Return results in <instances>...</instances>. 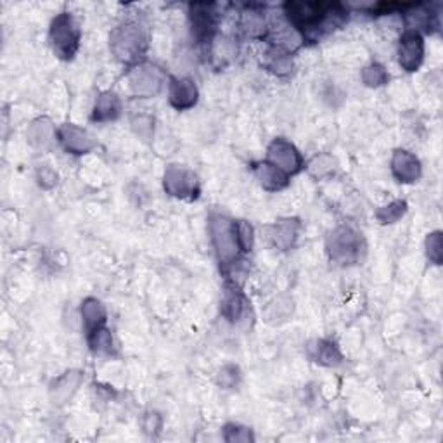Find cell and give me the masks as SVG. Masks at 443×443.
Listing matches in <instances>:
<instances>
[{
  "label": "cell",
  "mask_w": 443,
  "mask_h": 443,
  "mask_svg": "<svg viewBox=\"0 0 443 443\" xmlns=\"http://www.w3.org/2000/svg\"><path fill=\"white\" fill-rule=\"evenodd\" d=\"M269 163L277 166L279 170L288 174H298L302 170V156L291 142L284 139H276L269 147Z\"/></svg>",
  "instance_id": "obj_8"
},
{
  "label": "cell",
  "mask_w": 443,
  "mask_h": 443,
  "mask_svg": "<svg viewBox=\"0 0 443 443\" xmlns=\"http://www.w3.org/2000/svg\"><path fill=\"white\" fill-rule=\"evenodd\" d=\"M299 231V222L297 219L279 220L270 231V239L279 249H289L294 244Z\"/></svg>",
  "instance_id": "obj_14"
},
{
  "label": "cell",
  "mask_w": 443,
  "mask_h": 443,
  "mask_svg": "<svg viewBox=\"0 0 443 443\" xmlns=\"http://www.w3.org/2000/svg\"><path fill=\"white\" fill-rule=\"evenodd\" d=\"M57 137H59V142L63 144L64 149L73 154H85L94 147L92 137L84 129L71 125V123L61 126L57 130Z\"/></svg>",
  "instance_id": "obj_10"
},
{
  "label": "cell",
  "mask_w": 443,
  "mask_h": 443,
  "mask_svg": "<svg viewBox=\"0 0 443 443\" xmlns=\"http://www.w3.org/2000/svg\"><path fill=\"white\" fill-rule=\"evenodd\" d=\"M121 102L114 92H104L97 97L94 108V120L96 121H113L120 116Z\"/></svg>",
  "instance_id": "obj_16"
},
{
  "label": "cell",
  "mask_w": 443,
  "mask_h": 443,
  "mask_svg": "<svg viewBox=\"0 0 443 443\" xmlns=\"http://www.w3.org/2000/svg\"><path fill=\"white\" fill-rule=\"evenodd\" d=\"M310 355L315 362L322 364V366H338L342 362V354H339L338 347L334 343L326 342V339H321V342H315L314 347H310Z\"/></svg>",
  "instance_id": "obj_20"
},
{
  "label": "cell",
  "mask_w": 443,
  "mask_h": 443,
  "mask_svg": "<svg viewBox=\"0 0 443 443\" xmlns=\"http://www.w3.org/2000/svg\"><path fill=\"white\" fill-rule=\"evenodd\" d=\"M191 21L192 34L198 40H210L213 30H215V14L211 6L206 4H192L191 6Z\"/></svg>",
  "instance_id": "obj_13"
},
{
  "label": "cell",
  "mask_w": 443,
  "mask_h": 443,
  "mask_svg": "<svg viewBox=\"0 0 443 443\" xmlns=\"http://www.w3.org/2000/svg\"><path fill=\"white\" fill-rule=\"evenodd\" d=\"M89 342L94 352H99V354H106L111 352L113 348V338H111L109 331L106 327H99V329L89 332Z\"/></svg>",
  "instance_id": "obj_24"
},
{
  "label": "cell",
  "mask_w": 443,
  "mask_h": 443,
  "mask_svg": "<svg viewBox=\"0 0 443 443\" xmlns=\"http://www.w3.org/2000/svg\"><path fill=\"white\" fill-rule=\"evenodd\" d=\"M161 428V419H159V416L156 412H149L146 416V421H144V429L147 433H153V432H158V429Z\"/></svg>",
  "instance_id": "obj_35"
},
{
  "label": "cell",
  "mask_w": 443,
  "mask_h": 443,
  "mask_svg": "<svg viewBox=\"0 0 443 443\" xmlns=\"http://www.w3.org/2000/svg\"><path fill=\"white\" fill-rule=\"evenodd\" d=\"M225 440L227 442H252L253 434L248 428H243V426L229 424L227 428H225Z\"/></svg>",
  "instance_id": "obj_30"
},
{
  "label": "cell",
  "mask_w": 443,
  "mask_h": 443,
  "mask_svg": "<svg viewBox=\"0 0 443 443\" xmlns=\"http://www.w3.org/2000/svg\"><path fill=\"white\" fill-rule=\"evenodd\" d=\"M244 310H246V299L243 298V294L237 293V291L229 293L227 297H225L224 303H222V312H224L225 317L232 322L239 321V319L244 315Z\"/></svg>",
  "instance_id": "obj_21"
},
{
  "label": "cell",
  "mask_w": 443,
  "mask_h": 443,
  "mask_svg": "<svg viewBox=\"0 0 443 443\" xmlns=\"http://www.w3.org/2000/svg\"><path fill=\"white\" fill-rule=\"evenodd\" d=\"M109 45L116 59H120L121 63H134L146 52L147 40L139 24L126 23L111 34Z\"/></svg>",
  "instance_id": "obj_2"
},
{
  "label": "cell",
  "mask_w": 443,
  "mask_h": 443,
  "mask_svg": "<svg viewBox=\"0 0 443 443\" xmlns=\"http://www.w3.org/2000/svg\"><path fill=\"white\" fill-rule=\"evenodd\" d=\"M426 248H428L429 260L434 262L437 265L442 264V234L433 232L429 234L428 241H426Z\"/></svg>",
  "instance_id": "obj_29"
},
{
  "label": "cell",
  "mask_w": 443,
  "mask_h": 443,
  "mask_svg": "<svg viewBox=\"0 0 443 443\" xmlns=\"http://www.w3.org/2000/svg\"><path fill=\"white\" fill-rule=\"evenodd\" d=\"M80 383H81L80 372L76 371L66 372V374L61 376L59 379L56 381L54 388H52V399H54V402H57V404H64V402L71 399V395L76 392V388L80 387Z\"/></svg>",
  "instance_id": "obj_18"
},
{
  "label": "cell",
  "mask_w": 443,
  "mask_h": 443,
  "mask_svg": "<svg viewBox=\"0 0 443 443\" xmlns=\"http://www.w3.org/2000/svg\"><path fill=\"white\" fill-rule=\"evenodd\" d=\"M274 54L270 56V63H269V68L272 69L274 73H277V75H288V73H291V69H293V63H291V59L288 57V52L281 51V49H274Z\"/></svg>",
  "instance_id": "obj_26"
},
{
  "label": "cell",
  "mask_w": 443,
  "mask_h": 443,
  "mask_svg": "<svg viewBox=\"0 0 443 443\" xmlns=\"http://www.w3.org/2000/svg\"><path fill=\"white\" fill-rule=\"evenodd\" d=\"M134 130L139 137H142L144 141H147V139H151V135H153V120H151L149 116H144V114L135 118Z\"/></svg>",
  "instance_id": "obj_31"
},
{
  "label": "cell",
  "mask_w": 443,
  "mask_h": 443,
  "mask_svg": "<svg viewBox=\"0 0 443 443\" xmlns=\"http://www.w3.org/2000/svg\"><path fill=\"white\" fill-rule=\"evenodd\" d=\"M362 80L364 84L369 85V87H379V85L387 84L388 80V73L381 64H369L367 68H364L362 71Z\"/></svg>",
  "instance_id": "obj_25"
},
{
  "label": "cell",
  "mask_w": 443,
  "mask_h": 443,
  "mask_svg": "<svg viewBox=\"0 0 443 443\" xmlns=\"http://www.w3.org/2000/svg\"><path fill=\"white\" fill-rule=\"evenodd\" d=\"M405 211H407V203H405V201H393V203L377 210V220H379L381 224H393V222L399 220L400 216H404Z\"/></svg>",
  "instance_id": "obj_22"
},
{
  "label": "cell",
  "mask_w": 443,
  "mask_h": 443,
  "mask_svg": "<svg viewBox=\"0 0 443 443\" xmlns=\"http://www.w3.org/2000/svg\"><path fill=\"white\" fill-rule=\"evenodd\" d=\"M130 87L137 96L142 97H153L159 90L163 89L165 84V75L159 68L151 66V64H141V66L134 68L129 75Z\"/></svg>",
  "instance_id": "obj_6"
},
{
  "label": "cell",
  "mask_w": 443,
  "mask_h": 443,
  "mask_svg": "<svg viewBox=\"0 0 443 443\" xmlns=\"http://www.w3.org/2000/svg\"><path fill=\"white\" fill-rule=\"evenodd\" d=\"M277 305L276 303H270L269 309H267L265 315H267V321H277V319H286L289 315V312L293 310V303L289 302V299H282L279 298L277 299Z\"/></svg>",
  "instance_id": "obj_27"
},
{
  "label": "cell",
  "mask_w": 443,
  "mask_h": 443,
  "mask_svg": "<svg viewBox=\"0 0 443 443\" xmlns=\"http://www.w3.org/2000/svg\"><path fill=\"white\" fill-rule=\"evenodd\" d=\"M244 28L249 35H258L264 30V19L257 12H249L244 16Z\"/></svg>",
  "instance_id": "obj_32"
},
{
  "label": "cell",
  "mask_w": 443,
  "mask_h": 443,
  "mask_svg": "<svg viewBox=\"0 0 443 443\" xmlns=\"http://www.w3.org/2000/svg\"><path fill=\"white\" fill-rule=\"evenodd\" d=\"M39 182L40 186L45 189H51L52 186H56L57 182V174L52 170L51 166L44 165L42 168H39Z\"/></svg>",
  "instance_id": "obj_33"
},
{
  "label": "cell",
  "mask_w": 443,
  "mask_h": 443,
  "mask_svg": "<svg viewBox=\"0 0 443 443\" xmlns=\"http://www.w3.org/2000/svg\"><path fill=\"white\" fill-rule=\"evenodd\" d=\"M236 231L241 249H243V252H249V249L253 248V227L248 224V222L241 220L236 222Z\"/></svg>",
  "instance_id": "obj_28"
},
{
  "label": "cell",
  "mask_w": 443,
  "mask_h": 443,
  "mask_svg": "<svg viewBox=\"0 0 443 443\" xmlns=\"http://www.w3.org/2000/svg\"><path fill=\"white\" fill-rule=\"evenodd\" d=\"M329 255L334 262L342 265L355 264L360 258V249H362V237L355 229L342 225L331 232L329 241H327Z\"/></svg>",
  "instance_id": "obj_5"
},
{
  "label": "cell",
  "mask_w": 443,
  "mask_h": 443,
  "mask_svg": "<svg viewBox=\"0 0 443 443\" xmlns=\"http://www.w3.org/2000/svg\"><path fill=\"white\" fill-rule=\"evenodd\" d=\"M392 170H393V175H395L400 182L410 184V182H416V180L419 179L421 163L412 153L399 149V151H395V154H393Z\"/></svg>",
  "instance_id": "obj_12"
},
{
  "label": "cell",
  "mask_w": 443,
  "mask_h": 443,
  "mask_svg": "<svg viewBox=\"0 0 443 443\" xmlns=\"http://www.w3.org/2000/svg\"><path fill=\"white\" fill-rule=\"evenodd\" d=\"M210 234L220 264L232 265L237 260L239 252H243L237 239L236 222L224 215H213L210 219Z\"/></svg>",
  "instance_id": "obj_3"
},
{
  "label": "cell",
  "mask_w": 443,
  "mask_h": 443,
  "mask_svg": "<svg viewBox=\"0 0 443 443\" xmlns=\"http://www.w3.org/2000/svg\"><path fill=\"white\" fill-rule=\"evenodd\" d=\"M81 317H84L85 327L89 332L104 327L106 322V309L104 305L96 298H87L81 303Z\"/></svg>",
  "instance_id": "obj_17"
},
{
  "label": "cell",
  "mask_w": 443,
  "mask_h": 443,
  "mask_svg": "<svg viewBox=\"0 0 443 443\" xmlns=\"http://www.w3.org/2000/svg\"><path fill=\"white\" fill-rule=\"evenodd\" d=\"M255 175L267 191H281L288 186V175L269 161L258 163L255 166Z\"/></svg>",
  "instance_id": "obj_15"
},
{
  "label": "cell",
  "mask_w": 443,
  "mask_h": 443,
  "mask_svg": "<svg viewBox=\"0 0 443 443\" xmlns=\"http://www.w3.org/2000/svg\"><path fill=\"white\" fill-rule=\"evenodd\" d=\"M236 381H237V369L236 367L229 366V367L222 369L220 374H219V384L222 388H231V387H234V384H236Z\"/></svg>",
  "instance_id": "obj_34"
},
{
  "label": "cell",
  "mask_w": 443,
  "mask_h": 443,
  "mask_svg": "<svg viewBox=\"0 0 443 443\" xmlns=\"http://www.w3.org/2000/svg\"><path fill=\"white\" fill-rule=\"evenodd\" d=\"M56 137V129L52 125L51 120L47 118H39L30 125L28 129V141L36 147H45L52 142V139Z\"/></svg>",
  "instance_id": "obj_19"
},
{
  "label": "cell",
  "mask_w": 443,
  "mask_h": 443,
  "mask_svg": "<svg viewBox=\"0 0 443 443\" xmlns=\"http://www.w3.org/2000/svg\"><path fill=\"white\" fill-rule=\"evenodd\" d=\"M165 189L168 194L175 198H196L199 186L192 171L186 170L184 166L171 165L165 171Z\"/></svg>",
  "instance_id": "obj_7"
},
{
  "label": "cell",
  "mask_w": 443,
  "mask_h": 443,
  "mask_svg": "<svg viewBox=\"0 0 443 443\" xmlns=\"http://www.w3.org/2000/svg\"><path fill=\"white\" fill-rule=\"evenodd\" d=\"M286 14L294 28L305 35L319 34V30H332L344 21V11L338 4L289 2L284 6Z\"/></svg>",
  "instance_id": "obj_1"
},
{
  "label": "cell",
  "mask_w": 443,
  "mask_h": 443,
  "mask_svg": "<svg viewBox=\"0 0 443 443\" xmlns=\"http://www.w3.org/2000/svg\"><path fill=\"white\" fill-rule=\"evenodd\" d=\"M334 168H336L334 159H332L329 154H321V156H315V158L312 159L309 165V171L314 175V177L322 179V177H327V175H331L332 171H334Z\"/></svg>",
  "instance_id": "obj_23"
},
{
  "label": "cell",
  "mask_w": 443,
  "mask_h": 443,
  "mask_svg": "<svg viewBox=\"0 0 443 443\" xmlns=\"http://www.w3.org/2000/svg\"><path fill=\"white\" fill-rule=\"evenodd\" d=\"M399 57L402 68L407 71H416L421 66L422 57H424V42L419 31H405L400 39Z\"/></svg>",
  "instance_id": "obj_9"
},
{
  "label": "cell",
  "mask_w": 443,
  "mask_h": 443,
  "mask_svg": "<svg viewBox=\"0 0 443 443\" xmlns=\"http://www.w3.org/2000/svg\"><path fill=\"white\" fill-rule=\"evenodd\" d=\"M168 99L175 109H189L198 101V89L189 78H175L168 87Z\"/></svg>",
  "instance_id": "obj_11"
},
{
  "label": "cell",
  "mask_w": 443,
  "mask_h": 443,
  "mask_svg": "<svg viewBox=\"0 0 443 443\" xmlns=\"http://www.w3.org/2000/svg\"><path fill=\"white\" fill-rule=\"evenodd\" d=\"M51 42L56 56L61 59H71L76 54L80 45V28L68 12H63L52 21Z\"/></svg>",
  "instance_id": "obj_4"
}]
</instances>
